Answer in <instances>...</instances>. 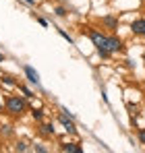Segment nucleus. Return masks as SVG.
Returning a JSON list of instances; mask_svg holds the SVG:
<instances>
[{
	"instance_id": "nucleus-18",
	"label": "nucleus",
	"mask_w": 145,
	"mask_h": 153,
	"mask_svg": "<svg viewBox=\"0 0 145 153\" xmlns=\"http://www.w3.org/2000/svg\"><path fill=\"white\" fill-rule=\"evenodd\" d=\"M137 137H139V141H141V145H145V128H139V132H137Z\"/></svg>"
},
{
	"instance_id": "nucleus-11",
	"label": "nucleus",
	"mask_w": 145,
	"mask_h": 153,
	"mask_svg": "<svg viewBox=\"0 0 145 153\" xmlns=\"http://www.w3.org/2000/svg\"><path fill=\"white\" fill-rule=\"evenodd\" d=\"M54 15H56L58 19H67V17H69V8L62 6V4H58V6H54Z\"/></svg>"
},
{
	"instance_id": "nucleus-20",
	"label": "nucleus",
	"mask_w": 145,
	"mask_h": 153,
	"mask_svg": "<svg viewBox=\"0 0 145 153\" xmlns=\"http://www.w3.org/2000/svg\"><path fill=\"white\" fill-rule=\"evenodd\" d=\"M129 110H131L133 114H137V105H133V103H129Z\"/></svg>"
},
{
	"instance_id": "nucleus-7",
	"label": "nucleus",
	"mask_w": 145,
	"mask_h": 153,
	"mask_svg": "<svg viewBox=\"0 0 145 153\" xmlns=\"http://www.w3.org/2000/svg\"><path fill=\"white\" fill-rule=\"evenodd\" d=\"M40 134H44V137H54L56 134V128H54V122H40Z\"/></svg>"
},
{
	"instance_id": "nucleus-4",
	"label": "nucleus",
	"mask_w": 145,
	"mask_h": 153,
	"mask_svg": "<svg viewBox=\"0 0 145 153\" xmlns=\"http://www.w3.org/2000/svg\"><path fill=\"white\" fill-rule=\"evenodd\" d=\"M102 25L106 27L110 33H116V31H118V25H120V21H118V17L106 15V17H102Z\"/></svg>"
},
{
	"instance_id": "nucleus-13",
	"label": "nucleus",
	"mask_w": 145,
	"mask_h": 153,
	"mask_svg": "<svg viewBox=\"0 0 145 153\" xmlns=\"http://www.w3.org/2000/svg\"><path fill=\"white\" fill-rule=\"evenodd\" d=\"M2 83H4L6 87H17V85H19V83H17L10 75H2Z\"/></svg>"
},
{
	"instance_id": "nucleus-23",
	"label": "nucleus",
	"mask_w": 145,
	"mask_h": 153,
	"mask_svg": "<svg viewBox=\"0 0 145 153\" xmlns=\"http://www.w3.org/2000/svg\"><path fill=\"white\" fill-rule=\"evenodd\" d=\"M0 112H2V102H0Z\"/></svg>"
},
{
	"instance_id": "nucleus-10",
	"label": "nucleus",
	"mask_w": 145,
	"mask_h": 153,
	"mask_svg": "<svg viewBox=\"0 0 145 153\" xmlns=\"http://www.w3.org/2000/svg\"><path fill=\"white\" fill-rule=\"evenodd\" d=\"M31 118L40 124V122H44V120H46V112H44L42 108H33V110H31Z\"/></svg>"
},
{
	"instance_id": "nucleus-14",
	"label": "nucleus",
	"mask_w": 145,
	"mask_h": 153,
	"mask_svg": "<svg viewBox=\"0 0 145 153\" xmlns=\"http://www.w3.org/2000/svg\"><path fill=\"white\" fill-rule=\"evenodd\" d=\"M58 33H60V35H62V37H64V39L71 44V46H75V39H72V37L69 35V33H67V31H64V29H58Z\"/></svg>"
},
{
	"instance_id": "nucleus-5",
	"label": "nucleus",
	"mask_w": 145,
	"mask_h": 153,
	"mask_svg": "<svg viewBox=\"0 0 145 153\" xmlns=\"http://www.w3.org/2000/svg\"><path fill=\"white\" fill-rule=\"evenodd\" d=\"M108 48H110V52H112V54H118V52H122V50H124L122 39H120V37H116L114 33H112V35H108Z\"/></svg>"
},
{
	"instance_id": "nucleus-9",
	"label": "nucleus",
	"mask_w": 145,
	"mask_h": 153,
	"mask_svg": "<svg viewBox=\"0 0 145 153\" xmlns=\"http://www.w3.org/2000/svg\"><path fill=\"white\" fill-rule=\"evenodd\" d=\"M58 149H60V151H64V153H83V147H81V145H77V143H62Z\"/></svg>"
},
{
	"instance_id": "nucleus-22",
	"label": "nucleus",
	"mask_w": 145,
	"mask_h": 153,
	"mask_svg": "<svg viewBox=\"0 0 145 153\" xmlns=\"http://www.w3.org/2000/svg\"><path fill=\"white\" fill-rule=\"evenodd\" d=\"M4 60H6V56H4V54H2V52H0V64H2V62H4Z\"/></svg>"
},
{
	"instance_id": "nucleus-8",
	"label": "nucleus",
	"mask_w": 145,
	"mask_h": 153,
	"mask_svg": "<svg viewBox=\"0 0 145 153\" xmlns=\"http://www.w3.org/2000/svg\"><path fill=\"white\" fill-rule=\"evenodd\" d=\"M131 31H133L135 35L145 37V19H135V21L131 23Z\"/></svg>"
},
{
	"instance_id": "nucleus-24",
	"label": "nucleus",
	"mask_w": 145,
	"mask_h": 153,
	"mask_svg": "<svg viewBox=\"0 0 145 153\" xmlns=\"http://www.w3.org/2000/svg\"><path fill=\"white\" fill-rule=\"evenodd\" d=\"M143 62H145V52H143Z\"/></svg>"
},
{
	"instance_id": "nucleus-1",
	"label": "nucleus",
	"mask_w": 145,
	"mask_h": 153,
	"mask_svg": "<svg viewBox=\"0 0 145 153\" xmlns=\"http://www.w3.org/2000/svg\"><path fill=\"white\" fill-rule=\"evenodd\" d=\"M87 35H89V39L93 42V46H96L99 58H104V60L112 58V52H110V48H108V35H104L99 29H93V27H89Z\"/></svg>"
},
{
	"instance_id": "nucleus-3",
	"label": "nucleus",
	"mask_w": 145,
	"mask_h": 153,
	"mask_svg": "<svg viewBox=\"0 0 145 153\" xmlns=\"http://www.w3.org/2000/svg\"><path fill=\"white\" fill-rule=\"evenodd\" d=\"M58 122L64 126V130H67L69 134H77V124H75V118H71L69 114H64L62 110H60V114H58Z\"/></svg>"
},
{
	"instance_id": "nucleus-2",
	"label": "nucleus",
	"mask_w": 145,
	"mask_h": 153,
	"mask_svg": "<svg viewBox=\"0 0 145 153\" xmlns=\"http://www.w3.org/2000/svg\"><path fill=\"white\" fill-rule=\"evenodd\" d=\"M4 110L10 116H23L27 112V97L25 95H10V97H6Z\"/></svg>"
},
{
	"instance_id": "nucleus-25",
	"label": "nucleus",
	"mask_w": 145,
	"mask_h": 153,
	"mask_svg": "<svg viewBox=\"0 0 145 153\" xmlns=\"http://www.w3.org/2000/svg\"><path fill=\"white\" fill-rule=\"evenodd\" d=\"M60 2H64V0H60Z\"/></svg>"
},
{
	"instance_id": "nucleus-21",
	"label": "nucleus",
	"mask_w": 145,
	"mask_h": 153,
	"mask_svg": "<svg viewBox=\"0 0 145 153\" xmlns=\"http://www.w3.org/2000/svg\"><path fill=\"white\" fill-rule=\"evenodd\" d=\"M25 4H29V6H35V0H23Z\"/></svg>"
},
{
	"instance_id": "nucleus-6",
	"label": "nucleus",
	"mask_w": 145,
	"mask_h": 153,
	"mask_svg": "<svg viewBox=\"0 0 145 153\" xmlns=\"http://www.w3.org/2000/svg\"><path fill=\"white\" fill-rule=\"evenodd\" d=\"M23 71H25V76H27V81L31 83V85H40V73L33 68V66H29V64H25L23 66Z\"/></svg>"
},
{
	"instance_id": "nucleus-15",
	"label": "nucleus",
	"mask_w": 145,
	"mask_h": 153,
	"mask_svg": "<svg viewBox=\"0 0 145 153\" xmlns=\"http://www.w3.org/2000/svg\"><path fill=\"white\" fill-rule=\"evenodd\" d=\"M17 89H19V91H21V93H23L25 97H33V95H31V91H29V89H27V87H25V85H21V83H19V85H17Z\"/></svg>"
},
{
	"instance_id": "nucleus-16",
	"label": "nucleus",
	"mask_w": 145,
	"mask_h": 153,
	"mask_svg": "<svg viewBox=\"0 0 145 153\" xmlns=\"http://www.w3.org/2000/svg\"><path fill=\"white\" fill-rule=\"evenodd\" d=\"M0 132H2L4 137H13V128L8 126V124H4V126H0Z\"/></svg>"
},
{
	"instance_id": "nucleus-19",
	"label": "nucleus",
	"mask_w": 145,
	"mask_h": 153,
	"mask_svg": "<svg viewBox=\"0 0 145 153\" xmlns=\"http://www.w3.org/2000/svg\"><path fill=\"white\" fill-rule=\"evenodd\" d=\"M37 23H40L42 27H48V21H46L44 17H37Z\"/></svg>"
},
{
	"instance_id": "nucleus-12",
	"label": "nucleus",
	"mask_w": 145,
	"mask_h": 153,
	"mask_svg": "<svg viewBox=\"0 0 145 153\" xmlns=\"http://www.w3.org/2000/svg\"><path fill=\"white\" fill-rule=\"evenodd\" d=\"M29 149H31V147H29V143H27V141H17V143H15V151H29Z\"/></svg>"
},
{
	"instance_id": "nucleus-17",
	"label": "nucleus",
	"mask_w": 145,
	"mask_h": 153,
	"mask_svg": "<svg viewBox=\"0 0 145 153\" xmlns=\"http://www.w3.org/2000/svg\"><path fill=\"white\" fill-rule=\"evenodd\" d=\"M33 151H37V153H48V147H44L42 143H37V145L33 147Z\"/></svg>"
}]
</instances>
